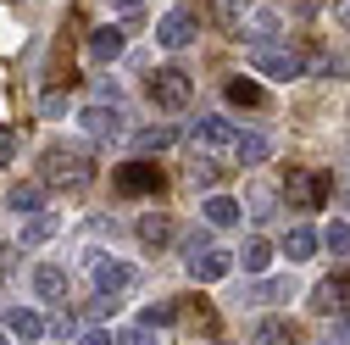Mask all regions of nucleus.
Wrapping results in <instances>:
<instances>
[{
	"mask_svg": "<svg viewBox=\"0 0 350 345\" xmlns=\"http://www.w3.org/2000/svg\"><path fill=\"white\" fill-rule=\"evenodd\" d=\"M334 340H345V345H350V312L339 318V329H334Z\"/></svg>",
	"mask_w": 350,
	"mask_h": 345,
	"instance_id": "36",
	"label": "nucleus"
},
{
	"mask_svg": "<svg viewBox=\"0 0 350 345\" xmlns=\"http://www.w3.org/2000/svg\"><path fill=\"white\" fill-rule=\"evenodd\" d=\"M6 329H12V340H28V345H33V340H45L51 323L39 318L33 307H12V312H6Z\"/></svg>",
	"mask_w": 350,
	"mask_h": 345,
	"instance_id": "12",
	"label": "nucleus"
},
{
	"mask_svg": "<svg viewBox=\"0 0 350 345\" xmlns=\"http://www.w3.org/2000/svg\"><path fill=\"white\" fill-rule=\"evenodd\" d=\"M250 345H300V334H295L289 318H261L256 334H250Z\"/></svg>",
	"mask_w": 350,
	"mask_h": 345,
	"instance_id": "15",
	"label": "nucleus"
},
{
	"mask_svg": "<svg viewBox=\"0 0 350 345\" xmlns=\"http://www.w3.org/2000/svg\"><path fill=\"white\" fill-rule=\"evenodd\" d=\"M6 206L17 212V218H39V212H45V190H39V184H12Z\"/></svg>",
	"mask_w": 350,
	"mask_h": 345,
	"instance_id": "16",
	"label": "nucleus"
},
{
	"mask_svg": "<svg viewBox=\"0 0 350 345\" xmlns=\"http://www.w3.org/2000/svg\"><path fill=\"white\" fill-rule=\"evenodd\" d=\"M328 345H345V340H328Z\"/></svg>",
	"mask_w": 350,
	"mask_h": 345,
	"instance_id": "40",
	"label": "nucleus"
},
{
	"mask_svg": "<svg viewBox=\"0 0 350 345\" xmlns=\"http://www.w3.org/2000/svg\"><path fill=\"white\" fill-rule=\"evenodd\" d=\"M111 6H122V12H134V6H139V0H111Z\"/></svg>",
	"mask_w": 350,
	"mask_h": 345,
	"instance_id": "38",
	"label": "nucleus"
},
{
	"mask_svg": "<svg viewBox=\"0 0 350 345\" xmlns=\"http://www.w3.org/2000/svg\"><path fill=\"white\" fill-rule=\"evenodd\" d=\"M128 284H134V268H128V262H95V290H100V301H106V295H122Z\"/></svg>",
	"mask_w": 350,
	"mask_h": 345,
	"instance_id": "13",
	"label": "nucleus"
},
{
	"mask_svg": "<svg viewBox=\"0 0 350 345\" xmlns=\"http://www.w3.org/2000/svg\"><path fill=\"white\" fill-rule=\"evenodd\" d=\"M250 67H256L261 78L289 84V78H300V73H306V56H300V51H289V45H250Z\"/></svg>",
	"mask_w": 350,
	"mask_h": 345,
	"instance_id": "3",
	"label": "nucleus"
},
{
	"mask_svg": "<svg viewBox=\"0 0 350 345\" xmlns=\"http://www.w3.org/2000/svg\"><path fill=\"white\" fill-rule=\"evenodd\" d=\"M139 240L145 245H167L172 240V223L161 218V212H145V218H139Z\"/></svg>",
	"mask_w": 350,
	"mask_h": 345,
	"instance_id": "22",
	"label": "nucleus"
},
{
	"mask_svg": "<svg viewBox=\"0 0 350 345\" xmlns=\"http://www.w3.org/2000/svg\"><path fill=\"white\" fill-rule=\"evenodd\" d=\"M323 195H328V179H323V172H295V179L284 184V201H289L295 212H317Z\"/></svg>",
	"mask_w": 350,
	"mask_h": 345,
	"instance_id": "6",
	"label": "nucleus"
},
{
	"mask_svg": "<svg viewBox=\"0 0 350 345\" xmlns=\"http://www.w3.org/2000/svg\"><path fill=\"white\" fill-rule=\"evenodd\" d=\"M312 312H334V307H345V295H339V279H323L317 290H312V301H306Z\"/></svg>",
	"mask_w": 350,
	"mask_h": 345,
	"instance_id": "23",
	"label": "nucleus"
},
{
	"mask_svg": "<svg viewBox=\"0 0 350 345\" xmlns=\"http://www.w3.org/2000/svg\"><path fill=\"white\" fill-rule=\"evenodd\" d=\"M17 156V134H12V123H0V167H6Z\"/></svg>",
	"mask_w": 350,
	"mask_h": 345,
	"instance_id": "33",
	"label": "nucleus"
},
{
	"mask_svg": "<svg viewBox=\"0 0 350 345\" xmlns=\"http://www.w3.org/2000/svg\"><path fill=\"white\" fill-rule=\"evenodd\" d=\"M317 245H323V240H317L312 229H306V223H295V229L284 234V256H289V262H306V256H312Z\"/></svg>",
	"mask_w": 350,
	"mask_h": 345,
	"instance_id": "20",
	"label": "nucleus"
},
{
	"mask_svg": "<svg viewBox=\"0 0 350 345\" xmlns=\"http://www.w3.org/2000/svg\"><path fill=\"white\" fill-rule=\"evenodd\" d=\"M117 345H156V329H150V323H128V329L117 334Z\"/></svg>",
	"mask_w": 350,
	"mask_h": 345,
	"instance_id": "30",
	"label": "nucleus"
},
{
	"mask_svg": "<svg viewBox=\"0 0 350 345\" xmlns=\"http://www.w3.org/2000/svg\"><path fill=\"white\" fill-rule=\"evenodd\" d=\"M172 140H178V128H167V123H156V128H139V151H167Z\"/></svg>",
	"mask_w": 350,
	"mask_h": 345,
	"instance_id": "25",
	"label": "nucleus"
},
{
	"mask_svg": "<svg viewBox=\"0 0 350 345\" xmlns=\"http://www.w3.org/2000/svg\"><path fill=\"white\" fill-rule=\"evenodd\" d=\"M156 184H161V172H156L150 162H128V167L117 172V190H122V195H150Z\"/></svg>",
	"mask_w": 350,
	"mask_h": 345,
	"instance_id": "9",
	"label": "nucleus"
},
{
	"mask_svg": "<svg viewBox=\"0 0 350 345\" xmlns=\"http://www.w3.org/2000/svg\"><path fill=\"white\" fill-rule=\"evenodd\" d=\"M90 179H95V162L78 145H51L45 151V184L51 190H90Z\"/></svg>",
	"mask_w": 350,
	"mask_h": 345,
	"instance_id": "1",
	"label": "nucleus"
},
{
	"mask_svg": "<svg viewBox=\"0 0 350 345\" xmlns=\"http://www.w3.org/2000/svg\"><path fill=\"white\" fill-rule=\"evenodd\" d=\"M323 245H328L334 256H350V223H328V234H323Z\"/></svg>",
	"mask_w": 350,
	"mask_h": 345,
	"instance_id": "29",
	"label": "nucleus"
},
{
	"mask_svg": "<svg viewBox=\"0 0 350 345\" xmlns=\"http://www.w3.org/2000/svg\"><path fill=\"white\" fill-rule=\"evenodd\" d=\"M256 301H295V284L289 279H261L256 284Z\"/></svg>",
	"mask_w": 350,
	"mask_h": 345,
	"instance_id": "28",
	"label": "nucleus"
},
{
	"mask_svg": "<svg viewBox=\"0 0 350 345\" xmlns=\"http://www.w3.org/2000/svg\"><path fill=\"white\" fill-rule=\"evenodd\" d=\"M217 179H223V167H217L211 156H200V162L189 167V184H195V190H217Z\"/></svg>",
	"mask_w": 350,
	"mask_h": 345,
	"instance_id": "26",
	"label": "nucleus"
},
{
	"mask_svg": "<svg viewBox=\"0 0 350 345\" xmlns=\"http://www.w3.org/2000/svg\"><path fill=\"white\" fill-rule=\"evenodd\" d=\"M228 101H234V106H261V84H250V78H228Z\"/></svg>",
	"mask_w": 350,
	"mask_h": 345,
	"instance_id": "27",
	"label": "nucleus"
},
{
	"mask_svg": "<svg viewBox=\"0 0 350 345\" xmlns=\"http://www.w3.org/2000/svg\"><path fill=\"white\" fill-rule=\"evenodd\" d=\"M200 218H206V229H234V223L245 218V206H239L234 195H206V206H200Z\"/></svg>",
	"mask_w": 350,
	"mask_h": 345,
	"instance_id": "10",
	"label": "nucleus"
},
{
	"mask_svg": "<svg viewBox=\"0 0 350 345\" xmlns=\"http://www.w3.org/2000/svg\"><path fill=\"white\" fill-rule=\"evenodd\" d=\"M239 28H245L239 39H250V45H267V39L278 34V12H250V17L239 23Z\"/></svg>",
	"mask_w": 350,
	"mask_h": 345,
	"instance_id": "18",
	"label": "nucleus"
},
{
	"mask_svg": "<svg viewBox=\"0 0 350 345\" xmlns=\"http://www.w3.org/2000/svg\"><path fill=\"white\" fill-rule=\"evenodd\" d=\"M217 6H223L228 17H239V12H250V0H217Z\"/></svg>",
	"mask_w": 350,
	"mask_h": 345,
	"instance_id": "35",
	"label": "nucleus"
},
{
	"mask_svg": "<svg viewBox=\"0 0 350 345\" xmlns=\"http://www.w3.org/2000/svg\"><path fill=\"white\" fill-rule=\"evenodd\" d=\"M195 39H200V17L184 12V6H178V12H167V17L156 23V45H161V51H189Z\"/></svg>",
	"mask_w": 350,
	"mask_h": 345,
	"instance_id": "5",
	"label": "nucleus"
},
{
	"mask_svg": "<svg viewBox=\"0 0 350 345\" xmlns=\"http://www.w3.org/2000/svg\"><path fill=\"white\" fill-rule=\"evenodd\" d=\"M334 17H339V23L350 28V0H339V6H334Z\"/></svg>",
	"mask_w": 350,
	"mask_h": 345,
	"instance_id": "37",
	"label": "nucleus"
},
{
	"mask_svg": "<svg viewBox=\"0 0 350 345\" xmlns=\"http://www.w3.org/2000/svg\"><path fill=\"white\" fill-rule=\"evenodd\" d=\"M172 318H178V312H172L167 301H156V307H145V318H139V323H150V329H161V323H172Z\"/></svg>",
	"mask_w": 350,
	"mask_h": 345,
	"instance_id": "32",
	"label": "nucleus"
},
{
	"mask_svg": "<svg viewBox=\"0 0 350 345\" xmlns=\"http://www.w3.org/2000/svg\"><path fill=\"white\" fill-rule=\"evenodd\" d=\"M33 295H39V301H62V295H67V268L39 262V268H33Z\"/></svg>",
	"mask_w": 350,
	"mask_h": 345,
	"instance_id": "14",
	"label": "nucleus"
},
{
	"mask_svg": "<svg viewBox=\"0 0 350 345\" xmlns=\"http://www.w3.org/2000/svg\"><path fill=\"white\" fill-rule=\"evenodd\" d=\"M122 45H128L122 28H117V23H106V28H95V34H90V45H83V51H90V62H117V56H122Z\"/></svg>",
	"mask_w": 350,
	"mask_h": 345,
	"instance_id": "11",
	"label": "nucleus"
},
{
	"mask_svg": "<svg viewBox=\"0 0 350 345\" xmlns=\"http://www.w3.org/2000/svg\"><path fill=\"white\" fill-rule=\"evenodd\" d=\"M189 95H195V84H189L184 67H156V78H150V101H156L161 112H184Z\"/></svg>",
	"mask_w": 350,
	"mask_h": 345,
	"instance_id": "4",
	"label": "nucleus"
},
{
	"mask_svg": "<svg viewBox=\"0 0 350 345\" xmlns=\"http://www.w3.org/2000/svg\"><path fill=\"white\" fill-rule=\"evenodd\" d=\"M184 268H189V279H200V284H217V279H228V273H234L239 262H234L228 251H217V245H211V251H200V256H189Z\"/></svg>",
	"mask_w": 350,
	"mask_h": 345,
	"instance_id": "7",
	"label": "nucleus"
},
{
	"mask_svg": "<svg viewBox=\"0 0 350 345\" xmlns=\"http://www.w3.org/2000/svg\"><path fill=\"white\" fill-rule=\"evenodd\" d=\"M189 134H195V145H206V151H223V145H239V128H234L228 117H200V123L189 128Z\"/></svg>",
	"mask_w": 350,
	"mask_h": 345,
	"instance_id": "8",
	"label": "nucleus"
},
{
	"mask_svg": "<svg viewBox=\"0 0 350 345\" xmlns=\"http://www.w3.org/2000/svg\"><path fill=\"white\" fill-rule=\"evenodd\" d=\"M78 345H117V334H111V329H83Z\"/></svg>",
	"mask_w": 350,
	"mask_h": 345,
	"instance_id": "34",
	"label": "nucleus"
},
{
	"mask_svg": "<svg viewBox=\"0 0 350 345\" xmlns=\"http://www.w3.org/2000/svg\"><path fill=\"white\" fill-rule=\"evenodd\" d=\"M234 262H239L250 279H261V273L273 268V245H267V240H245V251H234Z\"/></svg>",
	"mask_w": 350,
	"mask_h": 345,
	"instance_id": "17",
	"label": "nucleus"
},
{
	"mask_svg": "<svg viewBox=\"0 0 350 345\" xmlns=\"http://www.w3.org/2000/svg\"><path fill=\"white\" fill-rule=\"evenodd\" d=\"M234 156H239L245 167H261V162L273 156V140H267V134H239V145H234Z\"/></svg>",
	"mask_w": 350,
	"mask_h": 345,
	"instance_id": "21",
	"label": "nucleus"
},
{
	"mask_svg": "<svg viewBox=\"0 0 350 345\" xmlns=\"http://www.w3.org/2000/svg\"><path fill=\"white\" fill-rule=\"evenodd\" d=\"M56 234H62V218H56V212H39V218L23 223V245H45V240H56Z\"/></svg>",
	"mask_w": 350,
	"mask_h": 345,
	"instance_id": "19",
	"label": "nucleus"
},
{
	"mask_svg": "<svg viewBox=\"0 0 350 345\" xmlns=\"http://www.w3.org/2000/svg\"><path fill=\"white\" fill-rule=\"evenodd\" d=\"M0 345H12V340H6V334H0Z\"/></svg>",
	"mask_w": 350,
	"mask_h": 345,
	"instance_id": "39",
	"label": "nucleus"
},
{
	"mask_svg": "<svg viewBox=\"0 0 350 345\" xmlns=\"http://www.w3.org/2000/svg\"><path fill=\"white\" fill-rule=\"evenodd\" d=\"M200 251H211V229H189V234H184V262L200 256Z\"/></svg>",
	"mask_w": 350,
	"mask_h": 345,
	"instance_id": "31",
	"label": "nucleus"
},
{
	"mask_svg": "<svg viewBox=\"0 0 350 345\" xmlns=\"http://www.w3.org/2000/svg\"><path fill=\"white\" fill-rule=\"evenodd\" d=\"M245 206H250V218H273V206H278V195H273L267 184H250V190H245Z\"/></svg>",
	"mask_w": 350,
	"mask_h": 345,
	"instance_id": "24",
	"label": "nucleus"
},
{
	"mask_svg": "<svg viewBox=\"0 0 350 345\" xmlns=\"http://www.w3.org/2000/svg\"><path fill=\"white\" fill-rule=\"evenodd\" d=\"M78 128H83V134H90V140H100V145H111V140H122L128 134V112L111 101H90V106H83L78 112Z\"/></svg>",
	"mask_w": 350,
	"mask_h": 345,
	"instance_id": "2",
	"label": "nucleus"
}]
</instances>
